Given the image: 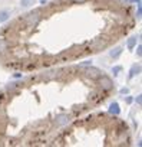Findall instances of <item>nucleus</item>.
Here are the masks:
<instances>
[{
    "label": "nucleus",
    "instance_id": "obj_1",
    "mask_svg": "<svg viewBox=\"0 0 142 147\" xmlns=\"http://www.w3.org/2000/svg\"><path fill=\"white\" fill-rule=\"evenodd\" d=\"M126 0H50L0 28V66L29 74L111 49L136 28Z\"/></svg>",
    "mask_w": 142,
    "mask_h": 147
},
{
    "label": "nucleus",
    "instance_id": "obj_2",
    "mask_svg": "<svg viewBox=\"0 0 142 147\" xmlns=\"http://www.w3.org/2000/svg\"><path fill=\"white\" fill-rule=\"evenodd\" d=\"M116 94L109 74L89 65L29 72L0 90V147L47 146L65 125Z\"/></svg>",
    "mask_w": 142,
    "mask_h": 147
},
{
    "label": "nucleus",
    "instance_id": "obj_3",
    "mask_svg": "<svg viewBox=\"0 0 142 147\" xmlns=\"http://www.w3.org/2000/svg\"><path fill=\"white\" fill-rule=\"evenodd\" d=\"M132 144V130L125 120L95 110L65 125L47 143L49 147H129Z\"/></svg>",
    "mask_w": 142,
    "mask_h": 147
}]
</instances>
